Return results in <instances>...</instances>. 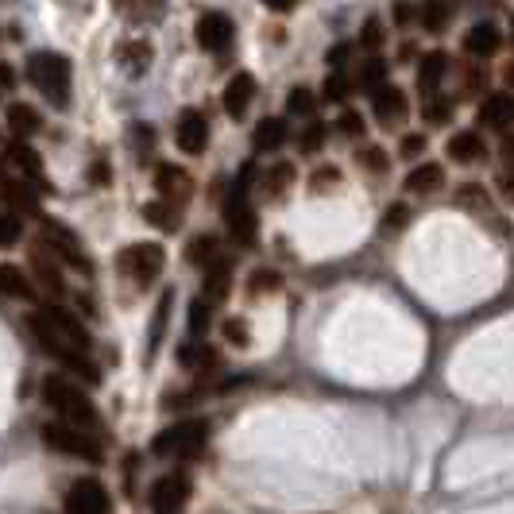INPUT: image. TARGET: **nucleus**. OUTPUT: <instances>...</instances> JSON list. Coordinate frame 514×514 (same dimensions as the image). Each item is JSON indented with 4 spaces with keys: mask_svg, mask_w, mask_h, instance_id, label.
<instances>
[{
    "mask_svg": "<svg viewBox=\"0 0 514 514\" xmlns=\"http://www.w3.org/2000/svg\"><path fill=\"white\" fill-rule=\"evenodd\" d=\"M252 97H256V78L240 70V74H236V78H232V82H229V86H225V113L236 116V120H240V116L248 113V105H252Z\"/></svg>",
    "mask_w": 514,
    "mask_h": 514,
    "instance_id": "nucleus-15",
    "label": "nucleus"
},
{
    "mask_svg": "<svg viewBox=\"0 0 514 514\" xmlns=\"http://www.w3.org/2000/svg\"><path fill=\"white\" fill-rule=\"evenodd\" d=\"M464 51L476 58H487L499 51V31H495V24H476V28L464 35Z\"/></svg>",
    "mask_w": 514,
    "mask_h": 514,
    "instance_id": "nucleus-26",
    "label": "nucleus"
},
{
    "mask_svg": "<svg viewBox=\"0 0 514 514\" xmlns=\"http://www.w3.org/2000/svg\"><path fill=\"white\" fill-rule=\"evenodd\" d=\"M20 236H24V221H20V213H4V217H0V248H12Z\"/></svg>",
    "mask_w": 514,
    "mask_h": 514,
    "instance_id": "nucleus-38",
    "label": "nucleus"
},
{
    "mask_svg": "<svg viewBox=\"0 0 514 514\" xmlns=\"http://www.w3.org/2000/svg\"><path fill=\"white\" fill-rule=\"evenodd\" d=\"M279 283H283V279H279V271H267V267H259L248 286H252V294H271V290H279Z\"/></svg>",
    "mask_w": 514,
    "mask_h": 514,
    "instance_id": "nucleus-41",
    "label": "nucleus"
},
{
    "mask_svg": "<svg viewBox=\"0 0 514 514\" xmlns=\"http://www.w3.org/2000/svg\"><path fill=\"white\" fill-rule=\"evenodd\" d=\"M178 360H182L186 368H198V364H209L213 356H209V348H198V344H182V352H178Z\"/></svg>",
    "mask_w": 514,
    "mask_h": 514,
    "instance_id": "nucleus-42",
    "label": "nucleus"
},
{
    "mask_svg": "<svg viewBox=\"0 0 514 514\" xmlns=\"http://www.w3.org/2000/svg\"><path fill=\"white\" fill-rule=\"evenodd\" d=\"M325 136H329V128H325V124H306V128H302V136H298V151H302V155H314V151H321Z\"/></svg>",
    "mask_w": 514,
    "mask_h": 514,
    "instance_id": "nucleus-37",
    "label": "nucleus"
},
{
    "mask_svg": "<svg viewBox=\"0 0 514 514\" xmlns=\"http://www.w3.org/2000/svg\"><path fill=\"white\" fill-rule=\"evenodd\" d=\"M209 317H213V302L198 298V302L190 306V337H205V333H209Z\"/></svg>",
    "mask_w": 514,
    "mask_h": 514,
    "instance_id": "nucleus-36",
    "label": "nucleus"
},
{
    "mask_svg": "<svg viewBox=\"0 0 514 514\" xmlns=\"http://www.w3.org/2000/svg\"><path fill=\"white\" fill-rule=\"evenodd\" d=\"M348 89H352V82L344 78L341 70H333V74H325V86H321V97H325V101H344V97H348Z\"/></svg>",
    "mask_w": 514,
    "mask_h": 514,
    "instance_id": "nucleus-39",
    "label": "nucleus"
},
{
    "mask_svg": "<svg viewBox=\"0 0 514 514\" xmlns=\"http://www.w3.org/2000/svg\"><path fill=\"white\" fill-rule=\"evenodd\" d=\"M205 441H209V422L186 418V422H174L171 429H163V433L151 441V449H155L159 457L190 460L205 453Z\"/></svg>",
    "mask_w": 514,
    "mask_h": 514,
    "instance_id": "nucleus-5",
    "label": "nucleus"
},
{
    "mask_svg": "<svg viewBox=\"0 0 514 514\" xmlns=\"http://www.w3.org/2000/svg\"><path fill=\"white\" fill-rule=\"evenodd\" d=\"M43 399H47V406L55 410L62 422H70V426L89 429V433L101 426V414H97L93 399H89L78 383L62 379V375H47V383H43Z\"/></svg>",
    "mask_w": 514,
    "mask_h": 514,
    "instance_id": "nucleus-2",
    "label": "nucleus"
},
{
    "mask_svg": "<svg viewBox=\"0 0 514 514\" xmlns=\"http://www.w3.org/2000/svg\"><path fill=\"white\" fill-rule=\"evenodd\" d=\"M229 283H232L229 259L217 256L209 267H205V286H201L205 294H201V298H205V302H213V306H217V302H225V298H229Z\"/></svg>",
    "mask_w": 514,
    "mask_h": 514,
    "instance_id": "nucleus-17",
    "label": "nucleus"
},
{
    "mask_svg": "<svg viewBox=\"0 0 514 514\" xmlns=\"http://www.w3.org/2000/svg\"><path fill=\"white\" fill-rule=\"evenodd\" d=\"M341 132H344V136H364V120H360V113H344L341 116Z\"/></svg>",
    "mask_w": 514,
    "mask_h": 514,
    "instance_id": "nucleus-47",
    "label": "nucleus"
},
{
    "mask_svg": "<svg viewBox=\"0 0 514 514\" xmlns=\"http://www.w3.org/2000/svg\"><path fill=\"white\" fill-rule=\"evenodd\" d=\"M441 186H445V171L437 163H422V167H414L410 178H406V190L410 194H437Z\"/></svg>",
    "mask_w": 514,
    "mask_h": 514,
    "instance_id": "nucleus-25",
    "label": "nucleus"
},
{
    "mask_svg": "<svg viewBox=\"0 0 514 514\" xmlns=\"http://www.w3.org/2000/svg\"><path fill=\"white\" fill-rule=\"evenodd\" d=\"M43 441L55 449V453H66V457L89 460V464H101L105 460V449L97 445V437L89 429H78L70 422H55V426H43Z\"/></svg>",
    "mask_w": 514,
    "mask_h": 514,
    "instance_id": "nucleus-6",
    "label": "nucleus"
},
{
    "mask_svg": "<svg viewBox=\"0 0 514 514\" xmlns=\"http://www.w3.org/2000/svg\"><path fill=\"white\" fill-rule=\"evenodd\" d=\"M480 124L484 128H507V124H514V97L491 93L484 105H480Z\"/></svg>",
    "mask_w": 514,
    "mask_h": 514,
    "instance_id": "nucleus-20",
    "label": "nucleus"
},
{
    "mask_svg": "<svg viewBox=\"0 0 514 514\" xmlns=\"http://www.w3.org/2000/svg\"><path fill=\"white\" fill-rule=\"evenodd\" d=\"M453 12H457V4L453 0H422V8H418V24L426 31H445L449 28V20H453Z\"/></svg>",
    "mask_w": 514,
    "mask_h": 514,
    "instance_id": "nucleus-22",
    "label": "nucleus"
},
{
    "mask_svg": "<svg viewBox=\"0 0 514 514\" xmlns=\"http://www.w3.org/2000/svg\"><path fill=\"white\" fill-rule=\"evenodd\" d=\"M271 12H290V8H298V0H263Z\"/></svg>",
    "mask_w": 514,
    "mask_h": 514,
    "instance_id": "nucleus-51",
    "label": "nucleus"
},
{
    "mask_svg": "<svg viewBox=\"0 0 514 514\" xmlns=\"http://www.w3.org/2000/svg\"><path fill=\"white\" fill-rule=\"evenodd\" d=\"M445 74H449V55H445V51H429V55L422 58V66H418V89H422L426 97L437 93Z\"/></svg>",
    "mask_w": 514,
    "mask_h": 514,
    "instance_id": "nucleus-21",
    "label": "nucleus"
},
{
    "mask_svg": "<svg viewBox=\"0 0 514 514\" xmlns=\"http://www.w3.org/2000/svg\"><path fill=\"white\" fill-rule=\"evenodd\" d=\"M232 39H236V28H232V20L225 12H205L198 20V43L205 51H213V55H225L232 47Z\"/></svg>",
    "mask_w": 514,
    "mask_h": 514,
    "instance_id": "nucleus-10",
    "label": "nucleus"
},
{
    "mask_svg": "<svg viewBox=\"0 0 514 514\" xmlns=\"http://www.w3.org/2000/svg\"><path fill=\"white\" fill-rule=\"evenodd\" d=\"M507 86L514 89V62H511V66H507Z\"/></svg>",
    "mask_w": 514,
    "mask_h": 514,
    "instance_id": "nucleus-54",
    "label": "nucleus"
},
{
    "mask_svg": "<svg viewBox=\"0 0 514 514\" xmlns=\"http://www.w3.org/2000/svg\"><path fill=\"white\" fill-rule=\"evenodd\" d=\"M143 217L155 225V229H178V205L174 201H147L143 205Z\"/></svg>",
    "mask_w": 514,
    "mask_h": 514,
    "instance_id": "nucleus-32",
    "label": "nucleus"
},
{
    "mask_svg": "<svg viewBox=\"0 0 514 514\" xmlns=\"http://www.w3.org/2000/svg\"><path fill=\"white\" fill-rule=\"evenodd\" d=\"M31 267H35V279H39V286L51 294V298H58L66 286H62V275H58V267H55V259L47 256V248L43 244H35L31 248Z\"/></svg>",
    "mask_w": 514,
    "mask_h": 514,
    "instance_id": "nucleus-19",
    "label": "nucleus"
},
{
    "mask_svg": "<svg viewBox=\"0 0 514 514\" xmlns=\"http://www.w3.org/2000/svg\"><path fill=\"white\" fill-rule=\"evenodd\" d=\"M503 190H507V198L514 201V182H503Z\"/></svg>",
    "mask_w": 514,
    "mask_h": 514,
    "instance_id": "nucleus-55",
    "label": "nucleus"
},
{
    "mask_svg": "<svg viewBox=\"0 0 514 514\" xmlns=\"http://www.w3.org/2000/svg\"><path fill=\"white\" fill-rule=\"evenodd\" d=\"M449 155L457 159V163H476V159H484V140L476 136V132H457L453 140H449Z\"/></svg>",
    "mask_w": 514,
    "mask_h": 514,
    "instance_id": "nucleus-29",
    "label": "nucleus"
},
{
    "mask_svg": "<svg viewBox=\"0 0 514 514\" xmlns=\"http://www.w3.org/2000/svg\"><path fill=\"white\" fill-rule=\"evenodd\" d=\"M360 163H364L368 171H387V155H383L379 147H368V151L360 155Z\"/></svg>",
    "mask_w": 514,
    "mask_h": 514,
    "instance_id": "nucleus-45",
    "label": "nucleus"
},
{
    "mask_svg": "<svg viewBox=\"0 0 514 514\" xmlns=\"http://www.w3.org/2000/svg\"><path fill=\"white\" fill-rule=\"evenodd\" d=\"M43 244H51V252L55 256H62L70 267H78V271H93V263L86 259V252H82V244H78V236L70 229H62V225H55V221H43Z\"/></svg>",
    "mask_w": 514,
    "mask_h": 514,
    "instance_id": "nucleus-9",
    "label": "nucleus"
},
{
    "mask_svg": "<svg viewBox=\"0 0 514 514\" xmlns=\"http://www.w3.org/2000/svg\"><path fill=\"white\" fill-rule=\"evenodd\" d=\"M290 182H294V167L290 163H279V167H271V171L259 178V186H263V194L271 201H279L290 190Z\"/></svg>",
    "mask_w": 514,
    "mask_h": 514,
    "instance_id": "nucleus-31",
    "label": "nucleus"
},
{
    "mask_svg": "<svg viewBox=\"0 0 514 514\" xmlns=\"http://www.w3.org/2000/svg\"><path fill=\"white\" fill-rule=\"evenodd\" d=\"M28 78L31 86L39 89L55 109L70 105V62L55 51H39L28 58Z\"/></svg>",
    "mask_w": 514,
    "mask_h": 514,
    "instance_id": "nucleus-3",
    "label": "nucleus"
},
{
    "mask_svg": "<svg viewBox=\"0 0 514 514\" xmlns=\"http://www.w3.org/2000/svg\"><path fill=\"white\" fill-rule=\"evenodd\" d=\"M0 198H4V205L12 213H39V194H35V186L24 182V178H8L0 186Z\"/></svg>",
    "mask_w": 514,
    "mask_h": 514,
    "instance_id": "nucleus-16",
    "label": "nucleus"
},
{
    "mask_svg": "<svg viewBox=\"0 0 514 514\" xmlns=\"http://www.w3.org/2000/svg\"><path fill=\"white\" fill-rule=\"evenodd\" d=\"M4 155H8V163H12V167H20V171L28 174L31 182H39V190H47V182H43V159L35 155V147H28L24 140H12Z\"/></svg>",
    "mask_w": 514,
    "mask_h": 514,
    "instance_id": "nucleus-18",
    "label": "nucleus"
},
{
    "mask_svg": "<svg viewBox=\"0 0 514 514\" xmlns=\"http://www.w3.org/2000/svg\"><path fill=\"white\" fill-rule=\"evenodd\" d=\"M383 82H387V62L383 58H364L352 74V89H360V93H375Z\"/></svg>",
    "mask_w": 514,
    "mask_h": 514,
    "instance_id": "nucleus-24",
    "label": "nucleus"
},
{
    "mask_svg": "<svg viewBox=\"0 0 514 514\" xmlns=\"http://www.w3.org/2000/svg\"><path fill=\"white\" fill-rule=\"evenodd\" d=\"M503 159H507V167H514V140L503 143Z\"/></svg>",
    "mask_w": 514,
    "mask_h": 514,
    "instance_id": "nucleus-52",
    "label": "nucleus"
},
{
    "mask_svg": "<svg viewBox=\"0 0 514 514\" xmlns=\"http://www.w3.org/2000/svg\"><path fill=\"white\" fill-rule=\"evenodd\" d=\"M28 325H31V333H35V341L43 344L55 360H62L70 372L82 375L86 383H97V368H93V360H89L93 341H89L86 325L70 314V310L43 306V310H35V314L28 317Z\"/></svg>",
    "mask_w": 514,
    "mask_h": 514,
    "instance_id": "nucleus-1",
    "label": "nucleus"
},
{
    "mask_svg": "<svg viewBox=\"0 0 514 514\" xmlns=\"http://www.w3.org/2000/svg\"><path fill=\"white\" fill-rule=\"evenodd\" d=\"M422 151H426V136H406V140H402V155H406V159H414V155H422Z\"/></svg>",
    "mask_w": 514,
    "mask_h": 514,
    "instance_id": "nucleus-48",
    "label": "nucleus"
},
{
    "mask_svg": "<svg viewBox=\"0 0 514 514\" xmlns=\"http://www.w3.org/2000/svg\"><path fill=\"white\" fill-rule=\"evenodd\" d=\"M171 306H174V294L167 290V294L159 298V306H155V321H151V341H147L151 352H155L159 341H163V329H167V314H171Z\"/></svg>",
    "mask_w": 514,
    "mask_h": 514,
    "instance_id": "nucleus-33",
    "label": "nucleus"
},
{
    "mask_svg": "<svg viewBox=\"0 0 514 514\" xmlns=\"http://www.w3.org/2000/svg\"><path fill=\"white\" fill-rule=\"evenodd\" d=\"M360 43H364V47H379V43H383V28H379V20H368V24H364V35H360Z\"/></svg>",
    "mask_w": 514,
    "mask_h": 514,
    "instance_id": "nucleus-46",
    "label": "nucleus"
},
{
    "mask_svg": "<svg viewBox=\"0 0 514 514\" xmlns=\"http://www.w3.org/2000/svg\"><path fill=\"white\" fill-rule=\"evenodd\" d=\"M163 263H167V252L159 244H132V248L120 252V271L136 286L155 283L159 271H163Z\"/></svg>",
    "mask_w": 514,
    "mask_h": 514,
    "instance_id": "nucleus-7",
    "label": "nucleus"
},
{
    "mask_svg": "<svg viewBox=\"0 0 514 514\" xmlns=\"http://www.w3.org/2000/svg\"><path fill=\"white\" fill-rule=\"evenodd\" d=\"M422 113H426L429 124H445V120L453 116V101H437V97L429 93V97H426V109H422Z\"/></svg>",
    "mask_w": 514,
    "mask_h": 514,
    "instance_id": "nucleus-40",
    "label": "nucleus"
},
{
    "mask_svg": "<svg viewBox=\"0 0 514 514\" xmlns=\"http://www.w3.org/2000/svg\"><path fill=\"white\" fill-rule=\"evenodd\" d=\"M0 86H12V70L8 66H0Z\"/></svg>",
    "mask_w": 514,
    "mask_h": 514,
    "instance_id": "nucleus-53",
    "label": "nucleus"
},
{
    "mask_svg": "<svg viewBox=\"0 0 514 514\" xmlns=\"http://www.w3.org/2000/svg\"><path fill=\"white\" fill-rule=\"evenodd\" d=\"M252 163L240 171V178H236V186L229 190V198H225V225H229L232 240L236 244H244V248H252L256 244V209H252V198H248V186H252Z\"/></svg>",
    "mask_w": 514,
    "mask_h": 514,
    "instance_id": "nucleus-4",
    "label": "nucleus"
},
{
    "mask_svg": "<svg viewBox=\"0 0 514 514\" xmlns=\"http://www.w3.org/2000/svg\"><path fill=\"white\" fill-rule=\"evenodd\" d=\"M39 124H43V120H39V113H35L31 105H20V101H16V105H8V132H12L16 140L35 136V132H39Z\"/></svg>",
    "mask_w": 514,
    "mask_h": 514,
    "instance_id": "nucleus-27",
    "label": "nucleus"
},
{
    "mask_svg": "<svg viewBox=\"0 0 514 514\" xmlns=\"http://www.w3.org/2000/svg\"><path fill=\"white\" fill-rule=\"evenodd\" d=\"M120 62H124V70H128L132 78L147 74V66H151V43H143V39H132V43H124V51H120Z\"/></svg>",
    "mask_w": 514,
    "mask_h": 514,
    "instance_id": "nucleus-30",
    "label": "nucleus"
},
{
    "mask_svg": "<svg viewBox=\"0 0 514 514\" xmlns=\"http://www.w3.org/2000/svg\"><path fill=\"white\" fill-rule=\"evenodd\" d=\"M225 337H229V341H236V344L248 341V329H244V321H240V317H232L229 325H225Z\"/></svg>",
    "mask_w": 514,
    "mask_h": 514,
    "instance_id": "nucleus-49",
    "label": "nucleus"
},
{
    "mask_svg": "<svg viewBox=\"0 0 514 514\" xmlns=\"http://www.w3.org/2000/svg\"><path fill=\"white\" fill-rule=\"evenodd\" d=\"M0 294L4 298H35L31 279L20 267H12V263H0Z\"/></svg>",
    "mask_w": 514,
    "mask_h": 514,
    "instance_id": "nucleus-28",
    "label": "nucleus"
},
{
    "mask_svg": "<svg viewBox=\"0 0 514 514\" xmlns=\"http://www.w3.org/2000/svg\"><path fill=\"white\" fill-rule=\"evenodd\" d=\"M344 58H348V47L341 43V47H333V55H329V66H333V70H341Z\"/></svg>",
    "mask_w": 514,
    "mask_h": 514,
    "instance_id": "nucleus-50",
    "label": "nucleus"
},
{
    "mask_svg": "<svg viewBox=\"0 0 514 514\" xmlns=\"http://www.w3.org/2000/svg\"><path fill=\"white\" fill-rule=\"evenodd\" d=\"M341 182V171L337 167H321V171L314 174V190L321 194V190H329V186H337Z\"/></svg>",
    "mask_w": 514,
    "mask_h": 514,
    "instance_id": "nucleus-44",
    "label": "nucleus"
},
{
    "mask_svg": "<svg viewBox=\"0 0 514 514\" xmlns=\"http://www.w3.org/2000/svg\"><path fill=\"white\" fill-rule=\"evenodd\" d=\"M66 514H109V491L97 480H78L66 491Z\"/></svg>",
    "mask_w": 514,
    "mask_h": 514,
    "instance_id": "nucleus-11",
    "label": "nucleus"
},
{
    "mask_svg": "<svg viewBox=\"0 0 514 514\" xmlns=\"http://www.w3.org/2000/svg\"><path fill=\"white\" fill-rule=\"evenodd\" d=\"M174 140H178V147L186 155H201L205 143H209V120H205V113L186 109V113L178 116V124H174Z\"/></svg>",
    "mask_w": 514,
    "mask_h": 514,
    "instance_id": "nucleus-12",
    "label": "nucleus"
},
{
    "mask_svg": "<svg viewBox=\"0 0 514 514\" xmlns=\"http://www.w3.org/2000/svg\"><path fill=\"white\" fill-rule=\"evenodd\" d=\"M186 259H190L194 267H209V263L217 259V240H213V236H198V240L190 244V252H186Z\"/></svg>",
    "mask_w": 514,
    "mask_h": 514,
    "instance_id": "nucleus-34",
    "label": "nucleus"
},
{
    "mask_svg": "<svg viewBox=\"0 0 514 514\" xmlns=\"http://www.w3.org/2000/svg\"><path fill=\"white\" fill-rule=\"evenodd\" d=\"M372 109H375V116H379V124H399L402 116H406V93H402L399 86H383L375 89L372 93Z\"/></svg>",
    "mask_w": 514,
    "mask_h": 514,
    "instance_id": "nucleus-13",
    "label": "nucleus"
},
{
    "mask_svg": "<svg viewBox=\"0 0 514 514\" xmlns=\"http://www.w3.org/2000/svg\"><path fill=\"white\" fill-rule=\"evenodd\" d=\"M286 136H290L286 120H279V116H267V120H259V124H256V136H252V143H256V151H279V147L286 143Z\"/></svg>",
    "mask_w": 514,
    "mask_h": 514,
    "instance_id": "nucleus-23",
    "label": "nucleus"
},
{
    "mask_svg": "<svg viewBox=\"0 0 514 514\" xmlns=\"http://www.w3.org/2000/svg\"><path fill=\"white\" fill-rule=\"evenodd\" d=\"M155 186H159L163 201H178V205H182V201L194 194V186H190V174L182 171V167H171V163L155 171Z\"/></svg>",
    "mask_w": 514,
    "mask_h": 514,
    "instance_id": "nucleus-14",
    "label": "nucleus"
},
{
    "mask_svg": "<svg viewBox=\"0 0 514 514\" xmlns=\"http://www.w3.org/2000/svg\"><path fill=\"white\" fill-rule=\"evenodd\" d=\"M190 476L186 472H171V476H159L155 487H151V511L155 514H178L190 499Z\"/></svg>",
    "mask_w": 514,
    "mask_h": 514,
    "instance_id": "nucleus-8",
    "label": "nucleus"
},
{
    "mask_svg": "<svg viewBox=\"0 0 514 514\" xmlns=\"http://www.w3.org/2000/svg\"><path fill=\"white\" fill-rule=\"evenodd\" d=\"M317 109V97L310 89H290V97H286V113L290 116H314Z\"/></svg>",
    "mask_w": 514,
    "mask_h": 514,
    "instance_id": "nucleus-35",
    "label": "nucleus"
},
{
    "mask_svg": "<svg viewBox=\"0 0 514 514\" xmlns=\"http://www.w3.org/2000/svg\"><path fill=\"white\" fill-rule=\"evenodd\" d=\"M406 221H410V209H406V205H391V209H387V217H383V229L387 232L402 229Z\"/></svg>",
    "mask_w": 514,
    "mask_h": 514,
    "instance_id": "nucleus-43",
    "label": "nucleus"
}]
</instances>
